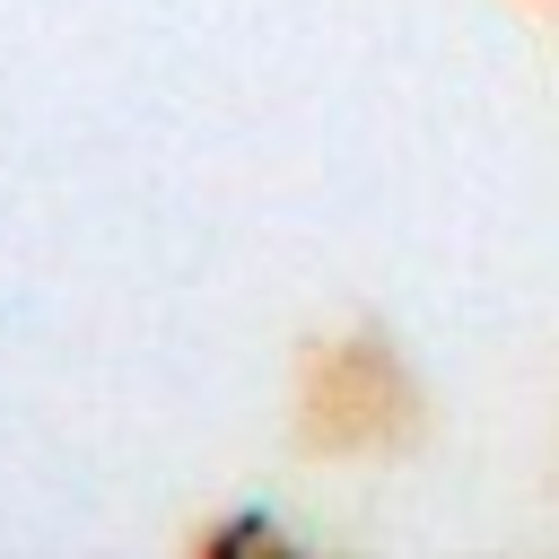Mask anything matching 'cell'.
<instances>
[{"label": "cell", "instance_id": "1", "mask_svg": "<svg viewBox=\"0 0 559 559\" xmlns=\"http://www.w3.org/2000/svg\"><path fill=\"white\" fill-rule=\"evenodd\" d=\"M297 445L323 454V463H376V454H402L428 419V393L411 376V358L349 323V332H323L297 349Z\"/></svg>", "mask_w": 559, "mask_h": 559}, {"label": "cell", "instance_id": "2", "mask_svg": "<svg viewBox=\"0 0 559 559\" xmlns=\"http://www.w3.org/2000/svg\"><path fill=\"white\" fill-rule=\"evenodd\" d=\"M236 542H280V533L271 524H210L201 533V550H236Z\"/></svg>", "mask_w": 559, "mask_h": 559}]
</instances>
